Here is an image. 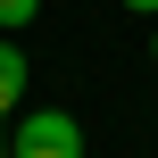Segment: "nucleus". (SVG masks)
I'll list each match as a JSON object with an SVG mask.
<instances>
[{
	"label": "nucleus",
	"mask_w": 158,
	"mask_h": 158,
	"mask_svg": "<svg viewBox=\"0 0 158 158\" xmlns=\"http://www.w3.org/2000/svg\"><path fill=\"white\" fill-rule=\"evenodd\" d=\"M8 158H83V125L67 108H33V117H17Z\"/></svg>",
	"instance_id": "f257e3e1"
},
{
	"label": "nucleus",
	"mask_w": 158,
	"mask_h": 158,
	"mask_svg": "<svg viewBox=\"0 0 158 158\" xmlns=\"http://www.w3.org/2000/svg\"><path fill=\"white\" fill-rule=\"evenodd\" d=\"M25 83H33V67H25V50H17L8 33H0V117H8L17 100H25Z\"/></svg>",
	"instance_id": "f03ea898"
},
{
	"label": "nucleus",
	"mask_w": 158,
	"mask_h": 158,
	"mask_svg": "<svg viewBox=\"0 0 158 158\" xmlns=\"http://www.w3.org/2000/svg\"><path fill=\"white\" fill-rule=\"evenodd\" d=\"M33 17H42V0H0V33H25Z\"/></svg>",
	"instance_id": "7ed1b4c3"
},
{
	"label": "nucleus",
	"mask_w": 158,
	"mask_h": 158,
	"mask_svg": "<svg viewBox=\"0 0 158 158\" xmlns=\"http://www.w3.org/2000/svg\"><path fill=\"white\" fill-rule=\"evenodd\" d=\"M117 8H133V17H158V0H117Z\"/></svg>",
	"instance_id": "20e7f679"
},
{
	"label": "nucleus",
	"mask_w": 158,
	"mask_h": 158,
	"mask_svg": "<svg viewBox=\"0 0 158 158\" xmlns=\"http://www.w3.org/2000/svg\"><path fill=\"white\" fill-rule=\"evenodd\" d=\"M0 158H8V133H0Z\"/></svg>",
	"instance_id": "39448f33"
},
{
	"label": "nucleus",
	"mask_w": 158,
	"mask_h": 158,
	"mask_svg": "<svg viewBox=\"0 0 158 158\" xmlns=\"http://www.w3.org/2000/svg\"><path fill=\"white\" fill-rule=\"evenodd\" d=\"M150 58H158V33H150Z\"/></svg>",
	"instance_id": "423d86ee"
}]
</instances>
